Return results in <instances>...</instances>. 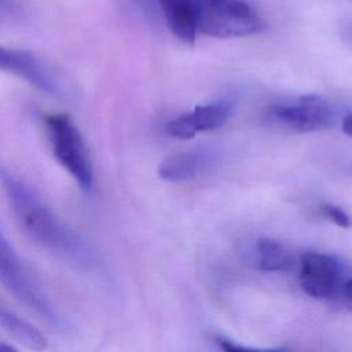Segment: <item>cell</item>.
<instances>
[{
    "label": "cell",
    "instance_id": "obj_1",
    "mask_svg": "<svg viewBox=\"0 0 352 352\" xmlns=\"http://www.w3.org/2000/svg\"><path fill=\"white\" fill-rule=\"evenodd\" d=\"M0 184L22 232L37 246L74 265L91 268V246L65 224L56 213L11 169L0 164Z\"/></svg>",
    "mask_w": 352,
    "mask_h": 352
},
{
    "label": "cell",
    "instance_id": "obj_2",
    "mask_svg": "<svg viewBox=\"0 0 352 352\" xmlns=\"http://www.w3.org/2000/svg\"><path fill=\"white\" fill-rule=\"evenodd\" d=\"M197 33L217 38L252 36L264 22L246 0H192Z\"/></svg>",
    "mask_w": 352,
    "mask_h": 352
},
{
    "label": "cell",
    "instance_id": "obj_3",
    "mask_svg": "<svg viewBox=\"0 0 352 352\" xmlns=\"http://www.w3.org/2000/svg\"><path fill=\"white\" fill-rule=\"evenodd\" d=\"M47 140L59 165L84 191L94 186V168L89 150L78 126L66 113H50L44 117Z\"/></svg>",
    "mask_w": 352,
    "mask_h": 352
},
{
    "label": "cell",
    "instance_id": "obj_4",
    "mask_svg": "<svg viewBox=\"0 0 352 352\" xmlns=\"http://www.w3.org/2000/svg\"><path fill=\"white\" fill-rule=\"evenodd\" d=\"M0 283L18 301L25 304L29 309L44 318L48 323L58 326V314L43 293L34 278L30 275L18 253L0 232Z\"/></svg>",
    "mask_w": 352,
    "mask_h": 352
},
{
    "label": "cell",
    "instance_id": "obj_5",
    "mask_svg": "<svg viewBox=\"0 0 352 352\" xmlns=\"http://www.w3.org/2000/svg\"><path fill=\"white\" fill-rule=\"evenodd\" d=\"M268 118L290 131L318 132L334 126L337 114L333 104L320 95L308 94L293 102L275 103L267 110Z\"/></svg>",
    "mask_w": 352,
    "mask_h": 352
},
{
    "label": "cell",
    "instance_id": "obj_6",
    "mask_svg": "<svg viewBox=\"0 0 352 352\" xmlns=\"http://www.w3.org/2000/svg\"><path fill=\"white\" fill-rule=\"evenodd\" d=\"M298 282L301 290L316 300L340 298V292L346 280L342 263L331 254L307 252L298 264Z\"/></svg>",
    "mask_w": 352,
    "mask_h": 352
},
{
    "label": "cell",
    "instance_id": "obj_7",
    "mask_svg": "<svg viewBox=\"0 0 352 352\" xmlns=\"http://www.w3.org/2000/svg\"><path fill=\"white\" fill-rule=\"evenodd\" d=\"M0 72L14 74L36 89L58 95L59 84L52 72L34 54L0 44Z\"/></svg>",
    "mask_w": 352,
    "mask_h": 352
},
{
    "label": "cell",
    "instance_id": "obj_8",
    "mask_svg": "<svg viewBox=\"0 0 352 352\" xmlns=\"http://www.w3.org/2000/svg\"><path fill=\"white\" fill-rule=\"evenodd\" d=\"M232 107L226 102L195 106L194 110L183 113L168 121L165 131L169 136L187 140L198 132L216 131L230 118Z\"/></svg>",
    "mask_w": 352,
    "mask_h": 352
},
{
    "label": "cell",
    "instance_id": "obj_9",
    "mask_svg": "<svg viewBox=\"0 0 352 352\" xmlns=\"http://www.w3.org/2000/svg\"><path fill=\"white\" fill-rule=\"evenodd\" d=\"M210 164V153L206 150H188L168 157L158 166V176L169 183L191 180Z\"/></svg>",
    "mask_w": 352,
    "mask_h": 352
},
{
    "label": "cell",
    "instance_id": "obj_10",
    "mask_svg": "<svg viewBox=\"0 0 352 352\" xmlns=\"http://www.w3.org/2000/svg\"><path fill=\"white\" fill-rule=\"evenodd\" d=\"M160 4L168 29L177 40L192 45L197 37L192 0H160Z\"/></svg>",
    "mask_w": 352,
    "mask_h": 352
},
{
    "label": "cell",
    "instance_id": "obj_11",
    "mask_svg": "<svg viewBox=\"0 0 352 352\" xmlns=\"http://www.w3.org/2000/svg\"><path fill=\"white\" fill-rule=\"evenodd\" d=\"M253 263L261 271L285 272L293 268L294 257L292 252L279 241L272 238H258L253 246Z\"/></svg>",
    "mask_w": 352,
    "mask_h": 352
},
{
    "label": "cell",
    "instance_id": "obj_12",
    "mask_svg": "<svg viewBox=\"0 0 352 352\" xmlns=\"http://www.w3.org/2000/svg\"><path fill=\"white\" fill-rule=\"evenodd\" d=\"M0 329L29 349L40 351L47 346V340L38 329L3 307H0Z\"/></svg>",
    "mask_w": 352,
    "mask_h": 352
},
{
    "label": "cell",
    "instance_id": "obj_13",
    "mask_svg": "<svg viewBox=\"0 0 352 352\" xmlns=\"http://www.w3.org/2000/svg\"><path fill=\"white\" fill-rule=\"evenodd\" d=\"M319 210L326 219H329L331 223L337 224L338 227L345 228V230L352 227V217L342 208H340L334 204H322Z\"/></svg>",
    "mask_w": 352,
    "mask_h": 352
},
{
    "label": "cell",
    "instance_id": "obj_14",
    "mask_svg": "<svg viewBox=\"0 0 352 352\" xmlns=\"http://www.w3.org/2000/svg\"><path fill=\"white\" fill-rule=\"evenodd\" d=\"M340 298L346 305V308L352 311V278H346V280L344 282L340 292Z\"/></svg>",
    "mask_w": 352,
    "mask_h": 352
},
{
    "label": "cell",
    "instance_id": "obj_15",
    "mask_svg": "<svg viewBox=\"0 0 352 352\" xmlns=\"http://www.w3.org/2000/svg\"><path fill=\"white\" fill-rule=\"evenodd\" d=\"M341 129L345 135L352 136V113L346 114L341 121Z\"/></svg>",
    "mask_w": 352,
    "mask_h": 352
},
{
    "label": "cell",
    "instance_id": "obj_16",
    "mask_svg": "<svg viewBox=\"0 0 352 352\" xmlns=\"http://www.w3.org/2000/svg\"><path fill=\"white\" fill-rule=\"evenodd\" d=\"M14 346L12 345H7V344H0V351H12Z\"/></svg>",
    "mask_w": 352,
    "mask_h": 352
},
{
    "label": "cell",
    "instance_id": "obj_17",
    "mask_svg": "<svg viewBox=\"0 0 352 352\" xmlns=\"http://www.w3.org/2000/svg\"><path fill=\"white\" fill-rule=\"evenodd\" d=\"M1 1H3V0H0V3H1Z\"/></svg>",
    "mask_w": 352,
    "mask_h": 352
}]
</instances>
